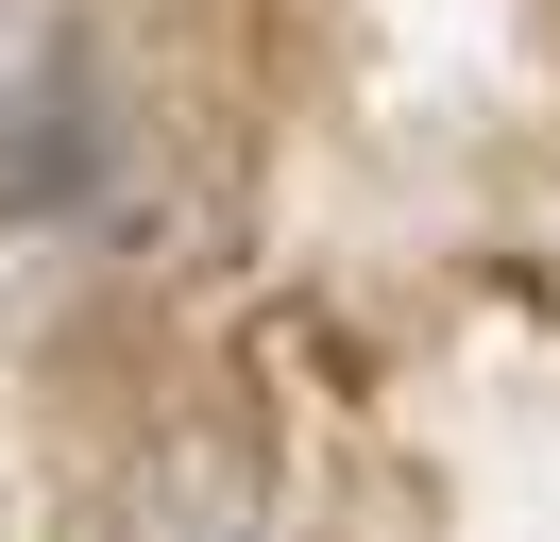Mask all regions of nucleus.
I'll list each match as a JSON object with an SVG mask.
<instances>
[{"label": "nucleus", "instance_id": "f03ea898", "mask_svg": "<svg viewBox=\"0 0 560 542\" xmlns=\"http://www.w3.org/2000/svg\"><path fill=\"white\" fill-rule=\"evenodd\" d=\"M85 187H103V68L35 51L18 102H0V221H69Z\"/></svg>", "mask_w": 560, "mask_h": 542}, {"label": "nucleus", "instance_id": "f257e3e1", "mask_svg": "<svg viewBox=\"0 0 560 542\" xmlns=\"http://www.w3.org/2000/svg\"><path fill=\"white\" fill-rule=\"evenodd\" d=\"M103 526L119 542H272V458H255L221 406H187V424H153L137 458L103 474Z\"/></svg>", "mask_w": 560, "mask_h": 542}]
</instances>
